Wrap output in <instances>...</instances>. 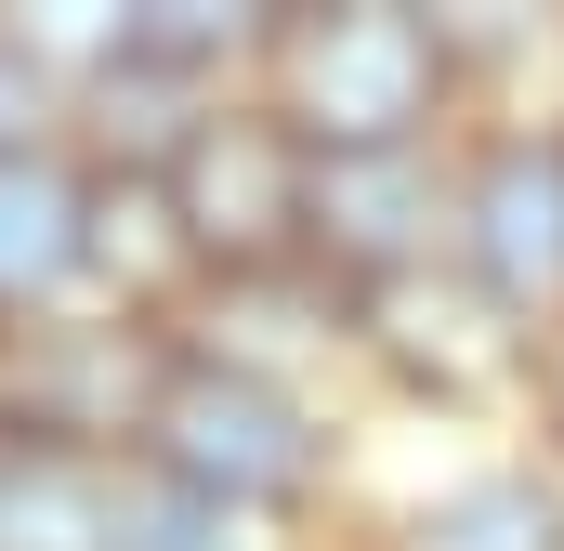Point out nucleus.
<instances>
[{
	"instance_id": "1",
	"label": "nucleus",
	"mask_w": 564,
	"mask_h": 551,
	"mask_svg": "<svg viewBox=\"0 0 564 551\" xmlns=\"http://www.w3.org/2000/svg\"><path fill=\"white\" fill-rule=\"evenodd\" d=\"M276 79H289V132L302 158H394L446 93V40L394 0L355 13H289L276 26Z\"/></svg>"
},
{
	"instance_id": "2",
	"label": "nucleus",
	"mask_w": 564,
	"mask_h": 551,
	"mask_svg": "<svg viewBox=\"0 0 564 551\" xmlns=\"http://www.w3.org/2000/svg\"><path fill=\"white\" fill-rule=\"evenodd\" d=\"M144 446H158V473H171L184 499H210V512H276V499L315 486V433H302V408H289L263 368H171Z\"/></svg>"
},
{
	"instance_id": "3",
	"label": "nucleus",
	"mask_w": 564,
	"mask_h": 551,
	"mask_svg": "<svg viewBox=\"0 0 564 551\" xmlns=\"http://www.w3.org/2000/svg\"><path fill=\"white\" fill-rule=\"evenodd\" d=\"M158 184H171L197 263H224V276H263L289 250H315V158L276 119H197L158 158Z\"/></svg>"
},
{
	"instance_id": "4",
	"label": "nucleus",
	"mask_w": 564,
	"mask_h": 551,
	"mask_svg": "<svg viewBox=\"0 0 564 551\" xmlns=\"http://www.w3.org/2000/svg\"><path fill=\"white\" fill-rule=\"evenodd\" d=\"M171 381V368H158ZM158 381L132 368V342L119 328H26L13 355H0V420L13 433H40V446H93V433H119V420H158Z\"/></svg>"
},
{
	"instance_id": "5",
	"label": "nucleus",
	"mask_w": 564,
	"mask_h": 551,
	"mask_svg": "<svg viewBox=\"0 0 564 551\" xmlns=\"http://www.w3.org/2000/svg\"><path fill=\"white\" fill-rule=\"evenodd\" d=\"M459 224H473V276H486L512 315H539L564 289V144H499V158L473 171Z\"/></svg>"
},
{
	"instance_id": "6",
	"label": "nucleus",
	"mask_w": 564,
	"mask_h": 551,
	"mask_svg": "<svg viewBox=\"0 0 564 551\" xmlns=\"http://www.w3.org/2000/svg\"><path fill=\"white\" fill-rule=\"evenodd\" d=\"M421 224H433L421 144H394V158H315V250H328V263L408 276L421 263Z\"/></svg>"
},
{
	"instance_id": "7",
	"label": "nucleus",
	"mask_w": 564,
	"mask_h": 551,
	"mask_svg": "<svg viewBox=\"0 0 564 551\" xmlns=\"http://www.w3.org/2000/svg\"><path fill=\"white\" fill-rule=\"evenodd\" d=\"M79 263H93V184L53 171L40 144H13L0 158V315L40 302V289H66Z\"/></svg>"
},
{
	"instance_id": "8",
	"label": "nucleus",
	"mask_w": 564,
	"mask_h": 551,
	"mask_svg": "<svg viewBox=\"0 0 564 551\" xmlns=\"http://www.w3.org/2000/svg\"><path fill=\"white\" fill-rule=\"evenodd\" d=\"M119 486L79 446H0V551H106Z\"/></svg>"
},
{
	"instance_id": "9",
	"label": "nucleus",
	"mask_w": 564,
	"mask_h": 551,
	"mask_svg": "<svg viewBox=\"0 0 564 551\" xmlns=\"http://www.w3.org/2000/svg\"><path fill=\"white\" fill-rule=\"evenodd\" d=\"M394 551H564V499L525 473H486V486H446L433 512H408Z\"/></svg>"
},
{
	"instance_id": "10",
	"label": "nucleus",
	"mask_w": 564,
	"mask_h": 551,
	"mask_svg": "<svg viewBox=\"0 0 564 551\" xmlns=\"http://www.w3.org/2000/svg\"><path fill=\"white\" fill-rule=\"evenodd\" d=\"M93 263L119 276V289H158V276L197 263V237H184V210H171V184H158V171L93 184Z\"/></svg>"
},
{
	"instance_id": "11",
	"label": "nucleus",
	"mask_w": 564,
	"mask_h": 551,
	"mask_svg": "<svg viewBox=\"0 0 564 551\" xmlns=\"http://www.w3.org/2000/svg\"><path fill=\"white\" fill-rule=\"evenodd\" d=\"M106 551H250V539H237V512H210V499H184V486L158 473V486H119Z\"/></svg>"
},
{
	"instance_id": "12",
	"label": "nucleus",
	"mask_w": 564,
	"mask_h": 551,
	"mask_svg": "<svg viewBox=\"0 0 564 551\" xmlns=\"http://www.w3.org/2000/svg\"><path fill=\"white\" fill-rule=\"evenodd\" d=\"M13 119H26V53H13V26H0V158H13Z\"/></svg>"
},
{
	"instance_id": "13",
	"label": "nucleus",
	"mask_w": 564,
	"mask_h": 551,
	"mask_svg": "<svg viewBox=\"0 0 564 551\" xmlns=\"http://www.w3.org/2000/svg\"><path fill=\"white\" fill-rule=\"evenodd\" d=\"M552 420H564V355H552Z\"/></svg>"
}]
</instances>
